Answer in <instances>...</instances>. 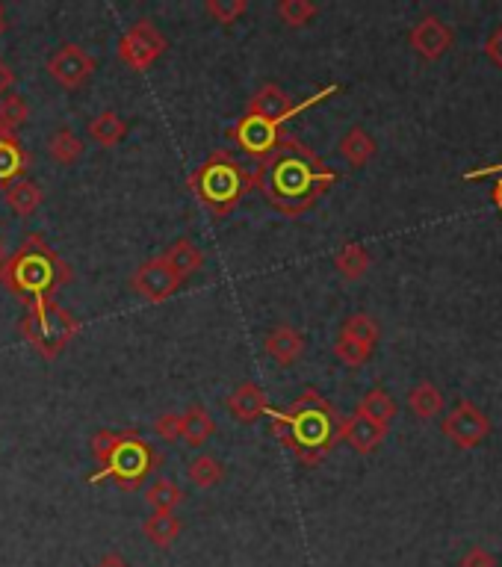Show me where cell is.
Listing matches in <instances>:
<instances>
[{"mask_svg":"<svg viewBox=\"0 0 502 567\" xmlns=\"http://www.w3.org/2000/svg\"><path fill=\"white\" fill-rule=\"evenodd\" d=\"M334 266H337V272H340L343 278L358 281V278H364L367 269H370V254H367V249H364L361 243H346L340 252L334 254Z\"/></svg>","mask_w":502,"mask_h":567,"instance_id":"obj_26","label":"cell"},{"mask_svg":"<svg viewBox=\"0 0 502 567\" xmlns=\"http://www.w3.org/2000/svg\"><path fill=\"white\" fill-rule=\"evenodd\" d=\"M204 12H207L216 24L231 27L234 21H240V18L249 12V0H207V3H204Z\"/></svg>","mask_w":502,"mask_h":567,"instance_id":"obj_31","label":"cell"},{"mask_svg":"<svg viewBox=\"0 0 502 567\" xmlns=\"http://www.w3.org/2000/svg\"><path fill=\"white\" fill-rule=\"evenodd\" d=\"M27 166H30V154L24 151L18 133L0 127V187L27 178Z\"/></svg>","mask_w":502,"mask_h":567,"instance_id":"obj_15","label":"cell"},{"mask_svg":"<svg viewBox=\"0 0 502 567\" xmlns=\"http://www.w3.org/2000/svg\"><path fill=\"white\" fill-rule=\"evenodd\" d=\"M266 355L278 364V367H293L302 352H305V337L293 328V325H278L266 334V343H263Z\"/></svg>","mask_w":502,"mask_h":567,"instance_id":"obj_13","label":"cell"},{"mask_svg":"<svg viewBox=\"0 0 502 567\" xmlns=\"http://www.w3.org/2000/svg\"><path fill=\"white\" fill-rule=\"evenodd\" d=\"M266 417L272 420L278 441L308 467H316L340 441V417L314 387L302 390L290 408H269Z\"/></svg>","mask_w":502,"mask_h":567,"instance_id":"obj_2","label":"cell"},{"mask_svg":"<svg viewBox=\"0 0 502 567\" xmlns=\"http://www.w3.org/2000/svg\"><path fill=\"white\" fill-rule=\"evenodd\" d=\"M340 154L349 166L361 169L376 157V139L364 130V127H352L343 139H340Z\"/></svg>","mask_w":502,"mask_h":567,"instance_id":"obj_18","label":"cell"},{"mask_svg":"<svg viewBox=\"0 0 502 567\" xmlns=\"http://www.w3.org/2000/svg\"><path fill=\"white\" fill-rule=\"evenodd\" d=\"M443 435L461 449H473L491 435V420L467 399H461L443 420Z\"/></svg>","mask_w":502,"mask_h":567,"instance_id":"obj_10","label":"cell"},{"mask_svg":"<svg viewBox=\"0 0 502 567\" xmlns=\"http://www.w3.org/2000/svg\"><path fill=\"white\" fill-rule=\"evenodd\" d=\"M95 57L80 48V45H60L51 57H48V74L63 86V89H80L86 86V80L95 74Z\"/></svg>","mask_w":502,"mask_h":567,"instance_id":"obj_11","label":"cell"},{"mask_svg":"<svg viewBox=\"0 0 502 567\" xmlns=\"http://www.w3.org/2000/svg\"><path fill=\"white\" fill-rule=\"evenodd\" d=\"M340 334H343V337H352V340H358V343H367V346H373V349H376V343H378L376 319L367 314L349 316V319L343 322Z\"/></svg>","mask_w":502,"mask_h":567,"instance_id":"obj_30","label":"cell"},{"mask_svg":"<svg viewBox=\"0 0 502 567\" xmlns=\"http://www.w3.org/2000/svg\"><path fill=\"white\" fill-rule=\"evenodd\" d=\"M83 151H86V142H83L74 130H68V127H60V130L48 139V154H51V160H57L60 166L77 163V160L83 157Z\"/></svg>","mask_w":502,"mask_h":567,"instance_id":"obj_23","label":"cell"},{"mask_svg":"<svg viewBox=\"0 0 502 567\" xmlns=\"http://www.w3.org/2000/svg\"><path fill=\"white\" fill-rule=\"evenodd\" d=\"M181 529H184V523L175 514H157V511L151 517H145V523H142V535L160 550L172 547L181 538Z\"/></svg>","mask_w":502,"mask_h":567,"instance_id":"obj_19","label":"cell"},{"mask_svg":"<svg viewBox=\"0 0 502 567\" xmlns=\"http://www.w3.org/2000/svg\"><path fill=\"white\" fill-rule=\"evenodd\" d=\"M254 189L287 219H299L337 184V175L296 136H281L278 148L251 172Z\"/></svg>","mask_w":502,"mask_h":567,"instance_id":"obj_1","label":"cell"},{"mask_svg":"<svg viewBox=\"0 0 502 567\" xmlns=\"http://www.w3.org/2000/svg\"><path fill=\"white\" fill-rule=\"evenodd\" d=\"M95 567H130V562H127L125 556H119V553H107V556L98 559Z\"/></svg>","mask_w":502,"mask_h":567,"instance_id":"obj_38","label":"cell"},{"mask_svg":"<svg viewBox=\"0 0 502 567\" xmlns=\"http://www.w3.org/2000/svg\"><path fill=\"white\" fill-rule=\"evenodd\" d=\"M127 125L116 110H104L89 122V139L98 142L101 148H116L125 139Z\"/></svg>","mask_w":502,"mask_h":567,"instance_id":"obj_20","label":"cell"},{"mask_svg":"<svg viewBox=\"0 0 502 567\" xmlns=\"http://www.w3.org/2000/svg\"><path fill=\"white\" fill-rule=\"evenodd\" d=\"M42 201H45V192H42V187H39L36 181H30V178H18V181H12V184L6 187V204H9V210H12L15 216H21V219L33 216V213L42 207Z\"/></svg>","mask_w":502,"mask_h":567,"instance_id":"obj_17","label":"cell"},{"mask_svg":"<svg viewBox=\"0 0 502 567\" xmlns=\"http://www.w3.org/2000/svg\"><path fill=\"white\" fill-rule=\"evenodd\" d=\"M145 503L151 505L157 514H175V508L184 503V491L175 479H157L148 491H145Z\"/></svg>","mask_w":502,"mask_h":567,"instance_id":"obj_24","label":"cell"},{"mask_svg":"<svg viewBox=\"0 0 502 567\" xmlns=\"http://www.w3.org/2000/svg\"><path fill=\"white\" fill-rule=\"evenodd\" d=\"M154 432H157L160 441H181V438H184V414H160V417L154 420Z\"/></svg>","mask_w":502,"mask_h":567,"instance_id":"obj_34","label":"cell"},{"mask_svg":"<svg viewBox=\"0 0 502 567\" xmlns=\"http://www.w3.org/2000/svg\"><path fill=\"white\" fill-rule=\"evenodd\" d=\"M71 278V269L54 252L42 234H30L0 266V284L27 302V308H39L51 302Z\"/></svg>","mask_w":502,"mask_h":567,"instance_id":"obj_3","label":"cell"},{"mask_svg":"<svg viewBox=\"0 0 502 567\" xmlns=\"http://www.w3.org/2000/svg\"><path fill=\"white\" fill-rule=\"evenodd\" d=\"M384 435H387L384 426H378V423L361 417V414H352V417L340 420V441H346L361 455H370L373 449H378L381 441H384Z\"/></svg>","mask_w":502,"mask_h":567,"instance_id":"obj_14","label":"cell"},{"mask_svg":"<svg viewBox=\"0 0 502 567\" xmlns=\"http://www.w3.org/2000/svg\"><path fill=\"white\" fill-rule=\"evenodd\" d=\"M15 80H18V77H15V71L9 68V63H3V60H0V98H6V95H9V89L15 86Z\"/></svg>","mask_w":502,"mask_h":567,"instance_id":"obj_37","label":"cell"},{"mask_svg":"<svg viewBox=\"0 0 502 567\" xmlns=\"http://www.w3.org/2000/svg\"><path fill=\"white\" fill-rule=\"evenodd\" d=\"M18 331L45 361H57L65 346L77 337L80 322L51 299L39 308H27V314L18 322Z\"/></svg>","mask_w":502,"mask_h":567,"instance_id":"obj_6","label":"cell"},{"mask_svg":"<svg viewBox=\"0 0 502 567\" xmlns=\"http://www.w3.org/2000/svg\"><path fill=\"white\" fill-rule=\"evenodd\" d=\"M130 287H133V293L142 296L145 302L163 305V302H169V299L178 293L181 278L172 272V266H169L166 257L160 254V257H151V260H145V263L136 266V272L130 275Z\"/></svg>","mask_w":502,"mask_h":567,"instance_id":"obj_9","label":"cell"},{"mask_svg":"<svg viewBox=\"0 0 502 567\" xmlns=\"http://www.w3.org/2000/svg\"><path fill=\"white\" fill-rule=\"evenodd\" d=\"M334 92H340V86L334 83V86H325L322 92H316L314 98H308V101H299V104H293L290 101V95L281 89V86H275V83H266V86H260L254 95L249 98V104H246V116H257V119H266L269 125H275L278 130L287 125L290 119H296V116H302L305 110H311L316 107L319 101H325L328 95H334Z\"/></svg>","mask_w":502,"mask_h":567,"instance_id":"obj_7","label":"cell"},{"mask_svg":"<svg viewBox=\"0 0 502 567\" xmlns=\"http://www.w3.org/2000/svg\"><path fill=\"white\" fill-rule=\"evenodd\" d=\"M494 204L502 210V178L497 181V187H494Z\"/></svg>","mask_w":502,"mask_h":567,"instance_id":"obj_39","label":"cell"},{"mask_svg":"<svg viewBox=\"0 0 502 567\" xmlns=\"http://www.w3.org/2000/svg\"><path fill=\"white\" fill-rule=\"evenodd\" d=\"M92 458L98 470L89 476V485L116 482L122 491H136L160 467V452L133 429L98 432L92 438Z\"/></svg>","mask_w":502,"mask_h":567,"instance_id":"obj_4","label":"cell"},{"mask_svg":"<svg viewBox=\"0 0 502 567\" xmlns=\"http://www.w3.org/2000/svg\"><path fill=\"white\" fill-rule=\"evenodd\" d=\"M166 48H169V42L157 30V24L151 18H142V21H136L125 36L119 39L116 54H119V60L130 71H148L151 65L166 54Z\"/></svg>","mask_w":502,"mask_h":567,"instance_id":"obj_8","label":"cell"},{"mask_svg":"<svg viewBox=\"0 0 502 567\" xmlns=\"http://www.w3.org/2000/svg\"><path fill=\"white\" fill-rule=\"evenodd\" d=\"M27 119H30V107H27V101H24L21 95H6V98H0V127H3V130H12V133H15Z\"/></svg>","mask_w":502,"mask_h":567,"instance_id":"obj_33","label":"cell"},{"mask_svg":"<svg viewBox=\"0 0 502 567\" xmlns=\"http://www.w3.org/2000/svg\"><path fill=\"white\" fill-rule=\"evenodd\" d=\"M187 476L195 488H204V491H207V488H216V485L225 479V467H222V461H216L213 455H198V458L189 461Z\"/></svg>","mask_w":502,"mask_h":567,"instance_id":"obj_28","label":"cell"},{"mask_svg":"<svg viewBox=\"0 0 502 567\" xmlns=\"http://www.w3.org/2000/svg\"><path fill=\"white\" fill-rule=\"evenodd\" d=\"M355 414H361V417H367V420H373L378 426H384L387 429V423L396 417V402H393V396L387 393V390H370L361 402H358V411Z\"/></svg>","mask_w":502,"mask_h":567,"instance_id":"obj_25","label":"cell"},{"mask_svg":"<svg viewBox=\"0 0 502 567\" xmlns=\"http://www.w3.org/2000/svg\"><path fill=\"white\" fill-rule=\"evenodd\" d=\"M189 189L213 219H225L246 198V192L254 189V178L228 148H219L189 175Z\"/></svg>","mask_w":502,"mask_h":567,"instance_id":"obj_5","label":"cell"},{"mask_svg":"<svg viewBox=\"0 0 502 567\" xmlns=\"http://www.w3.org/2000/svg\"><path fill=\"white\" fill-rule=\"evenodd\" d=\"M485 54L502 68V24L491 33V36H488V42H485Z\"/></svg>","mask_w":502,"mask_h":567,"instance_id":"obj_36","label":"cell"},{"mask_svg":"<svg viewBox=\"0 0 502 567\" xmlns=\"http://www.w3.org/2000/svg\"><path fill=\"white\" fill-rule=\"evenodd\" d=\"M216 432V423L210 417V411L204 405H189L184 411V438L192 449H201L204 443L210 441V435Z\"/></svg>","mask_w":502,"mask_h":567,"instance_id":"obj_22","label":"cell"},{"mask_svg":"<svg viewBox=\"0 0 502 567\" xmlns=\"http://www.w3.org/2000/svg\"><path fill=\"white\" fill-rule=\"evenodd\" d=\"M275 15L287 24V27H305V24H311L316 15H319V6L311 3V0H281L278 6H275Z\"/></svg>","mask_w":502,"mask_h":567,"instance_id":"obj_29","label":"cell"},{"mask_svg":"<svg viewBox=\"0 0 502 567\" xmlns=\"http://www.w3.org/2000/svg\"><path fill=\"white\" fill-rule=\"evenodd\" d=\"M411 48L423 57V60H440L449 48H452V30L446 21H440L435 15L420 18L411 33H408Z\"/></svg>","mask_w":502,"mask_h":567,"instance_id":"obj_12","label":"cell"},{"mask_svg":"<svg viewBox=\"0 0 502 567\" xmlns=\"http://www.w3.org/2000/svg\"><path fill=\"white\" fill-rule=\"evenodd\" d=\"M228 411L234 420L240 423H254L269 411V396L263 387H257L254 381H243L231 396H228Z\"/></svg>","mask_w":502,"mask_h":567,"instance_id":"obj_16","label":"cell"},{"mask_svg":"<svg viewBox=\"0 0 502 567\" xmlns=\"http://www.w3.org/2000/svg\"><path fill=\"white\" fill-rule=\"evenodd\" d=\"M458 567H497V559L485 547H470L464 553V559L458 562Z\"/></svg>","mask_w":502,"mask_h":567,"instance_id":"obj_35","label":"cell"},{"mask_svg":"<svg viewBox=\"0 0 502 567\" xmlns=\"http://www.w3.org/2000/svg\"><path fill=\"white\" fill-rule=\"evenodd\" d=\"M6 30V18H3V6H0V33Z\"/></svg>","mask_w":502,"mask_h":567,"instance_id":"obj_41","label":"cell"},{"mask_svg":"<svg viewBox=\"0 0 502 567\" xmlns=\"http://www.w3.org/2000/svg\"><path fill=\"white\" fill-rule=\"evenodd\" d=\"M334 355H337V358H340L346 367H364V364L370 361V355H373V346H367V343H358V340H352V337L337 334Z\"/></svg>","mask_w":502,"mask_h":567,"instance_id":"obj_32","label":"cell"},{"mask_svg":"<svg viewBox=\"0 0 502 567\" xmlns=\"http://www.w3.org/2000/svg\"><path fill=\"white\" fill-rule=\"evenodd\" d=\"M6 257H9V252H6V246H3V240H0V266H3Z\"/></svg>","mask_w":502,"mask_h":567,"instance_id":"obj_40","label":"cell"},{"mask_svg":"<svg viewBox=\"0 0 502 567\" xmlns=\"http://www.w3.org/2000/svg\"><path fill=\"white\" fill-rule=\"evenodd\" d=\"M163 257H166V263L172 266V272L181 278V284L204 266V252H201L195 243H189V240H178Z\"/></svg>","mask_w":502,"mask_h":567,"instance_id":"obj_21","label":"cell"},{"mask_svg":"<svg viewBox=\"0 0 502 567\" xmlns=\"http://www.w3.org/2000/svg\"><path fill=\"white\" fill-rule=\"evenodd\" d=\"M408 408L420 417V420H432L438 417L443 408V393L432 381H420L411 393H408Z\"/></svg>","mask_w":502,"mask_h":567,"instance_id":"obj_27","label":"cell"}]
</instances>
